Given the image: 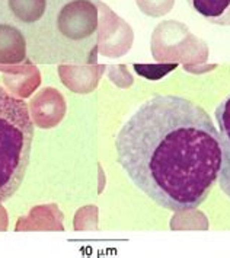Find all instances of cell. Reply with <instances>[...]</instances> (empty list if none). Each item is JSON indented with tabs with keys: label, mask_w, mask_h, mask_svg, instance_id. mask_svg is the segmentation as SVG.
Masks as SVG:
<instances>
[{
	"label": "cell",
	"mask_w": 230,
	"mask_h": 258,
	"mask_svg": "<svg viewBox=\"0 0 230 258\" xmlns=\"http://www.w3.org/2000/svg\"><path fill=\"white\" fill-rule=\"evenodd\" d=\"M115 149L135 187L171 212L200 207L220 174L218 130L203 107L184 96L143 102L121 127Z\"/></svg>",
	"instance_id": "6da1fadb"
},
{
	"label": "cell",
	"mask_w": 230,
	"mask_h": 258,
	"mask_svg": "<svg viewBox=\"0 0 230 258\" xmlns=\"http://www.w3.org/2000/svg\"><path fill=\"white\" fill-rule=\"evenodd\" d=\"M32 140L34 122L28 105L0 86V203L22 185Z\"/></svg>",
	"instance_id": "7a4b0ae2"
},
{
	"label": "cell",
	"mask_w": 230,
	"mask_h": 258,
	"mask_svg": "<svg viewBox=\"0 0 230 258\" xmlns=\"http://www.w3.org/2000/svg\"><path fill=\"white\" fill-rule=\"evenodd\" d=\"M57 25L60 32L70 40H83L95 32L98 12L89 0H73L58 14Z\"/></svg>",
	"instance_id": "3957f363"
},
{
	"label": "cell",
	"mask_w": 230,
	"mask_h": 258,
	"mask_svg": "<svg viewBox=\"0 0 230 258\" xmlns=\"http://www.w3.org/2000/svg\"><path fill=\"white\" fill-rule=\"evenodd\" d=\"M214 117L221 146V165L217 182L230 199V94L217 105Z\"/></svg>",
	"instance_id": "277c9868"
},
{
	"label": "cell",
	"mask_w": 230,
	"mask_h": 258,
	"mask_svg": "<svg viewBox=\"0 0 230 258\" xmlns=\"http://www.w3.org/2000/svg\"><path fill=\"white\" fill-rule=\"evenodd\" d=\"M27 44L18 28L0 25V63H18L25 58Z\"/></svg>",
	"instance_id": "5b68a950"
},
{
	"label": "cell",
	"mask_w": 230,
	"mask_h": 258,
	"mask_svg": "<svg viewBox=\"0 0 230 258\" xmlns=\"http://www.w3.org/2000/svg\"><path fill=\"white\" fill-rule=\"evenodd\" d=\"M194 12L208 24L230 27V0H187Z\"/></svg>",
	"instance_id": "8992f818"
},
{
	"label": "cell",
	"mask_w": 230,
	"mask_h": 258,
	"mask_svg": "<svg viewBox=\"0 0 230 258\" xmlns=\"http://www.w3.org/2000/svg\"><path fill=\"white\" fill-rule=\"evenodd\" d=\"M12 14L22 22H37L45 12L47 0H9Z\"/></svg>",
	"instance_id": "52a82bcc"
}]
</instances>
